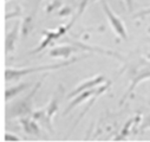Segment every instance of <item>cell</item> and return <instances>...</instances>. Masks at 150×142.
<instances>
[{
	"label": "cell",
	"instance_id": "obj_1",
	"mask_svg": "<svg viewBox=\"0 0 150 142\" xmlns=\"http://www.w3.org/2000/svg\"><path fill=\"white\" fill-rule=\"evenodd\" d=\"M103 9H104V11L108 16V19L110 20V24H111L112 28L115 30V32L120 36L121 38L127 39V31H125V27H124L123 23L121 21V19H118L114 13H112V11L109 9V6L106 5L105 1H103Z\"/></svg>",
	"mask_w": 150,
	"mask_h": 142
},
{
	"label": "cell",
	"instance_id": "obj_2",
	"mask_svg": "<svg viewBox=\"0 0 150 142\" xmlns=\"http://www.w3.org/2000/svg\"><path fill=\"white\" fill-rule=\"evenodd\" d=\"M63 66V64L60 65H51V66H40V67H33V69H23V70H6V80H12L13 77H20L23 75L26 74H31L33 71H40V70H49V69H57Z\"/></svg>",
	"mask_w": 150,
	"mask_h": 142
},
{
	"label": "cell",
	"instance_id": "obj_5",
	"mask_svg": "<svg viewBox=\"0 0 150 142\" xmlns=\"http://www.w3.org/2000/svg\"><path fill=\"white\" fill-rule=\"evenodd\" d=\"M146 14H150V9H148V10H144V11L139 12L136 17H142V16H146Z\"/></svg>",
	"mask_w": 150,
	"mask_h": 142
},
{
	"label": "cell",
	"instance_id": "obj_6",
	"mask_svg": "<svg viewBox=\"0 0 150 142\" xmlns=\"http://www.w3.org/2000/svg\"><path fill=\"white\" fill-rule=\"evenodd\" d=\"M132 1L134 0H125V3H127V5H128V9L131 11V9H132Z\"/></svg>",
	"mask_w": 150,
	"mask_h": 142
},
{
	"label": "cell",
	"instance_id": "obj_4",
	"mask_svg": "<svg viewBox=\"0 0 150 142\" xmlns=\"http://www.w3.org/2000/svg\"><path fill=\"white\" fill-rule=\"evenodd\" d=\"M72 51L71 48H58L51 51V56H62V57H67L70 55V52Z\"/></svg>",
	"mask_w": 150,
	"mask_h": 142
},
{
	"label": "cell",
	"instance_id": "obj_3",
	"mask_svg": "<svg viewBox=\"0 0 150 142\" xmlns=\"http://www.w3.org/2000/svg\"><path fill=\"white\" fill-rule=\"evenodd\" d=\"M104 81V78L103 77H96V78H93V80H91V81H88V82H84L83 84H81L78 88H76L74 89L70 95H69V97H72V96H76V95H78V94H81L82 91H85V90H89V89H91L92 87H95V85H97L98 83H102Z\"/></svg>",
	"mask_w": 150,
	"mask_h": 142
}]
</instances>
